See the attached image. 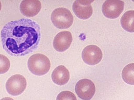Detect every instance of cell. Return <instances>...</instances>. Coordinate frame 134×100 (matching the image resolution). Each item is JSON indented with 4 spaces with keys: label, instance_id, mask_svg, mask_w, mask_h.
I'll list each match as a JSON object with an SVG mask.
<instances>
[{
    "label": "cell",
    "instance_id": "cell-16",
    "mask_svg": "<svg viewBox=\"0 0 134 100\" xmlns=\"http://www.w3.org/2000/svg\"><path fill=\"white\" fill-rule=\"evenodd\" d=\"M1 100H14L13 99L9 97H5L1 99Z\"/></svg>",
    "mask_w": 134,
    "mask_h": 100
},
{
    "label": "cell",
    "instance_id": "cell-13",
    "mask_svg": "<svg viewBox=\"0 0 134 100\" xmlns=\"http://www.w3.org/2000/svg\"><path fill=\"white\" fill-rule=\"evenodd\" d=\"M122 77L125 83L134 85V63L129 64L124 67L122 71Z\"/></svg>",
    "mask_w": 134,
    "mask_h": 100
},
{
    "label": "cell",
    "instance_id": "cell-3",
    "mask_svg": "<svg viewBox=\"0 0 134 100\" xmlns=\"http://www.w3.org/2000/svg\"><path fill=\"white\" fill-rule=\"evenodd\" d=\"M51 19L55 27L63 29L69 28L73 23L74 18L69 10L65 8H59L53 11Z\"/></svg>",
    "mask_w": 134,
    "mask_h": 100
},
{
    "label": "cell",
    "instance_id": "cell-10",
    "mask_svg": "<svg viewBox=\"0 0 134 100\" xmlns=\"http://www.w3.org/2000/svg\"><path fill=\"white\" fill-rule=\"evenodd\" d=\"M42 7L40 2L37 0H24L21 3L20 10L24 15L29 17L35 16L40 11Z\"/></svg>",
    "mask_w": 134,
    "mask_h": 100
},
{
    "label": "cell",
    "instance_id": "cell-12",
    "mask_svg": "<svg viewBox=\"0 0 134 100\" xmlns=\"http://www.w3.org/2000/svg\"><path fill=\"white\" fill-rule=\"evenodd\" d=\"M120 23L124 30L130 32H134V10L125 12L121 18Z\"/></svg>",
    "mask_w": 134,
    "mask_h": 100
},
{
    "label": "cell",
    "instance_id": "cell-7",
    "mask_svg": "<svg viewBox=\"0 0 134 100\" xmlns=\"http://www.w3.org/2000/svg\"><path fill=\"white\" fill-rule=\"evenodd\" d=\"M103 54L101 49L97 46L90 45L83 49L82 57L83 61L90 65H94L101 61Z\"/></svg>",
    "mask_w": 134,
    "mask_h": 100
},
{
    "label": "cell",
    "instance_id": "cell-4",
    "mask_svg": "<svg viewBox=\"0 0 134 100\" xmlns=\"http://www.w3.org/2000/svg\"><path fill=\"white\" fill-rule=\"evenodd\" d=\"M27 85L26 79L22 75L16 74L12 76L7 80L6 88L10 94L16 96L21 94L25 89Z\"/></svg>",
    "mask_w": 134,
    "mask_h": 100
},
{
    "label": "cell",
    "instance_id": "cell-14",
    "mask_svg": "<svg viewBox=\"0 0 134 100\" xmlns=\"http://www.w3.org/2000/svg\"><path fill=\"white\" fill-rule=\"evenodd\" d=\"M0 73L2 74L7 72L10 67L9 59L5 56L0 54Z\"/></svg>",
    "mask_w": 134,
    "mask_h": 100
},
{
    "label": "cell",
    "instance_id": "cell-8",
    "mask_svg": "<svg viewBox=\"0 0 134 100\" xmlns=\"http://www.w3.org/2000/svg\"><path fill=\"white\" fill-rule=\"evenodd\" d=\"M94 1L89 0L75 1L73 4L72 9L77 17L84 20L90 17L93 13L91 3Z\"/></svg>",
    "mask_w": 134,
    "mask_h": 100
},
{
    "label": "cell",
    "instance_id": "cell-15",
    "mask_svg": "<svg viewBox=\"0 0 134 100\" xmlns=\"http://www.w3.org/2000/svg\"><path fill=\"white\" fill-rule=\"evenodd\" d=\"M56 100H77L74 94L68 91H65L60 93L57 96Z\"/></svg>",
    "mask_w": 134,
    "mask_h": 100
},
{
    "label": "cell",
    "instance_id": "cell-5",
    "mask_svg": "<svg viewBox=\"0 0 134 100\" xmlns=\"http://www.w3.org/2000/svg\"><path fill=\"white\" fill-rule=\"evenodd\" d=\"M75 90L80 98L83 100H90L94 94L96 89L94 83L91 80L83 79L77 82Z\"/></svg>",
    "mask_w": 134,
    "mask_h": 100
},
{
    "label": "cell",
    "instance_id": "cell-1",
    "mask_svg": "<svg viewBox=\"0 0 134 100\" xmlns=\"http://www.w3.org/2000/svg\"><path fill=\"white\" fill-rule=\"evenodd\" d=\"M3 49L11 55H23L38 47L41 37L40 25L34 21L23 18L6 23L1 31Z\"/></svg>",
    "mask_w": 134,
    "mask_h": 100
},
{
    "label": "cell",
    "instance_id": "cell-6",
    "mask_svg": "<svg viewBox=\"0 0 134 100\" xmlns=\"http://www.w3.org/2000/svg\"><path fill=\"white\" fill-rule=\"evenodd\" d=\"M124 3L122 1L108 0L103 3L102 12L106 17L111 19L118 17L124 9Z\"/></svg>",
    "mask_w": 134,
    "mask_h": 100
},
{
    "label": "cell",
    "instance_id": "cell-9",
    "mask_svg": "<svg viewBox=\"0 0 134 100\" xmlns=\"http://www.w3.org/2000/svg\"><path fill=\"white\" fill-rule=\"evenodd\" d=\"M71 33L68 31L59 33L55 37L53 42V46L57 51L62 52L70 46L72 41Z\"/></svg>",
    "mask_w": 134,
    "mask_h": 100
},
{
    "label": "cell",
    "instance_id": "cell-2",
    "mask_svg": "<svg viewBox=\"0 0 134 100\" xmlns=\"http://www.w3.org/2000/svg\"><path fill=\"white\" fill-rule=\"evenodd\" d=\"M28 68L33 74L42 76L46 74L51 67V63L48 58L45 55L36 53L32 55L29 59Z\"/></svg>",
    "mask_w": 134,
    "mask_h": 100
},
{
    "label": "cell",
    "instance_id": "cell-11",
    "mask_svg": "<svg viewBox=\"0 0 134 100\" xmlns=\"http://www.w3.org/2000/svg\"><path fill=\"white\" fill-rule=\"evenodd\" d=\"M53 82L59 85L66 84L70 78V73L68 70L63 65H60L56 67L51 75Z\"/></svg>",
    "mask_w": 134,
    "mask_h": 100
}]
</instances>
